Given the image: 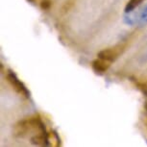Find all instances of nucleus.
Wrapping results in <instances>:
<instances>
[{"mask_svg": "<svg viewBox=\"0 0 147 147\" xmlns=\"http://www.w3.org/2000/svg\"><path fill=\"white\" fill-rule=\"evenodd\" d=\"M7 77H8V79H9L10 83L13 85V87L15 88L19 93L23 94V95H25L26 97L29 96V91L27 90L26 87L23 84H22L20 81H19L18 78L16 77V75L15 73H13V71H9V73H8Z\"/></svg>", "mask_w": 147, "mask_h": 147, "instance_id": "obj_2", "label": "nucleus"}, {"mask_svg": "<svg viewBox=\"0 0 147 147\" xmlns=\"http://www.w3.org/2000/svg\"><path fill=\"white\" fill-rule=\"evenodd\" d=\"M124 22L127 25H138L144 27L147 25V3L136 13V11L129 13H124Z\"/></svg>", "mask_w": 147, "mask_h": 147, "instance_id": "obj_1", "label": "nucleus"}, {"mask_svg": "<svg viewBox=\"0 0 147 147\" xmlns=\"http://www.w3.org/2000/svg\"><path fill=\"white\" fill-rule=\"evenodd\" d=\"M144 0H129L127 2L125 8H124V13H129L136 11V9H138V7L142 4V2Z\"/></svg>", "mask_w": 147, "mask_h": 147, "instance_id": "obj_3", "label": "nucleus"}]
</instances>
